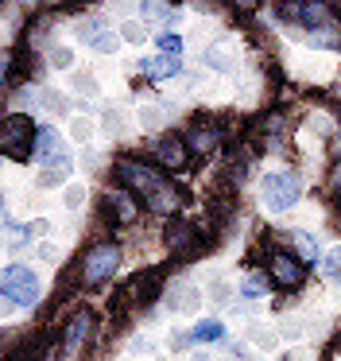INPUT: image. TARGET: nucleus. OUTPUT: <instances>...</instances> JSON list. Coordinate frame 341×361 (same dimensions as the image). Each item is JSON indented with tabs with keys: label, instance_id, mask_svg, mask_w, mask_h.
I'll return each instance as SVG.
<instances>
[{
	"label": "nucleus",
	"instance_id": "nucleus-1",
	"mask_svg": "<svg viewBox=\"0 0 341 361\" xmlns=\"http://www.w3.org/2000/svg\"><path fill=\"white\" fill-rule=\"evenodd\" d=\"M116 175H120L124 187H128L144 206H151L155 214H175L178 206H182V190H178L163 171L140 164V159H128V156H124L120 164H116Z\"/></svg>",
	"mask_w": 341,
	"mask_h": 361
},
{
	"label": "nucleus",
	"instance_id": "nucleus-2",
	"mask_svg": "<svg viewBox=\"0 0 341 361\" xmlns=\"http://www.w3.org/2000/svg\"><path fill=\"white\" fill-rule=\"evenodd\" d=\"M35 144H39V128L31 125L23 113H8V117L0 121V152H4L8 159L27 164V159L35 156Z\"/></svg>",
	"mask_w": 341,
	"mask_h": 361
},
{
	"label": "nucleus",
	"instance_id": "nucleus-3",
	"mask_svg": "<svg viewBox=\"0 0 341 361\" xmlns=\"http://www.w3.org/2000/svg\"><path fill=\"white\" fill-rule=\"evenodd\" d=\"M116 268H120V245L101 241V245H93L82 260V283L85 288H101L105 280L116 276Z\"/></svg>",
	"mask_w": 341,
	"mask_h": 361
},
{
	"label": "nucleus",
	"instance_id": "nucleus-4",
	"mask_svg": "<svg viewBox=\"0 0 341 361\" xmlns=\"http://www.w3.org/2000/svg\"><path fill=\"white\" fill-rule=\"evenodd\" d=\"M0 291L8 307H31L39 299V276L27 264H8L0 276Z\"/></svg>",
	"mask_w": 341,
	"mask_h": 361
},
{
	"label": "nucleus",
	"instance_id": "nucleus-5",
	"mask_svg": "<svg viewBox=\"0 0 341 361\" xmlns=\"http://www.w3.org/2000/svg\"><path fill=\"white\" fill-rule=\"evenodd\" d=\"M260 195H264V202H268V210L283 214V210H291V206L299 202V195H302V179H299L294 171H271L268 179H264Z\"/></svg>",
	"mask_w": 341,
	"mask_h": 361
},
{
	"label": "nucleus",
	"instance_id": "nucleus-6",
	"mask_svg": "<svg viewBox=\"0 0 341 361\" xmlns=\"http://www.w3.org/2000/svg\"><path fill=\"white\" fill-rule=\"evenodd\" d=\"M93 326H97V319H93V311H85V307L66 319V326H62V353H66L70 361L82 357V350L93 338Z\"/></svg>",
	"mask_w": 341,
	"mask_h": 361
},
{
	"label": "nucleus",
	"instance_id": "nucleus-7",
	"mask_svg": "<svg viewBox=\"0 0 341 361\" xmlns=\"http://www.w3.org/2000/svg\"><path fill=\"white\" fill-rule=\"evenodd\" d=\"M268 276H271L275 288L294 291L302 280H306V264H302L299 257H291V252H271L268 257Z\"/></svg>",
	"mask_w": 341,
	"mask_h": 361
},
{
	"label": "nucleus",
	"instance_id": "nucleus-8",
	"mask_svg": "<svg viewBox=\"0 0 341 361\" xmlns=\"http://www.w3.org/2000/svg\"><path fill=\"white\" fill-rule=\"evenodd\" d=\"M105 210L116 226H132V221H136V198H132V190H108Z\"/></svg>",
	"mask_w": 341,
	"mask_h": 361
},
{
	"label": "nucleus",
	"instance_id": "nucleus-9",
	"mask_svg": "<svg viewBox=\"0 0 341 361\" xmlns=\"http://www.w3.org/2000/svg\"><path fill=\"white\" fill-rule=\"evenodd\" d=\"M155 159H159L163 167H170V171H182L186 159H190V148H186L178 136H163V140L155 144Z\"/></svg>",
	"mask_w": 341,
	"mask_h": 361
},
{
	"label": "nucleus",
	"instance_id": "nucleus-10",
	"mask_svg": "<svg viewBox=\"0 0 341 361\" xmlns=\"http://www.w3.org/2000/svg\"><path fill=\"white\" fill-rule=\"evenodd\" d=\"M283 12H291L294 20H302V24H306V32L330 24V4H318V0H310V4H283Z\"/></svg>",
	"mask_w": 341,
	"mask_h": 361
},
{
	"label": "nucleus",
	"instance_id": "nucleus-11",
	"mask_svg": "<svg viewBox=\"0 0 341 361\" xmlns=\"http://www.w3.org/2000/svg\"><path fill=\"white\" fill-rule=\"evenodd\" d=\"M217 144H221V128L217 125H198V128H190V136H186V148L198 152V156H209Z\"/></svg>",
	"mask_w": 341,
	"mask_h": 361
},
{
	"label": "nucleus",
	"instance_id": "nucleus-12",
	"mask_svg": "<svg viewBox=\"0 0 341 361\" xmlns=\"http://www.w3.org/2000/svg\"><path fill=\"white\" fill-rule=\"evenodd\" d=\"M144 71H147V78H175V74L182 71V63H178L175 55H151L144 63Z\"/></svg>",
	"mask_w": 341,
	"mask_h": 361
},
{
	"label": "nucleus",
	"instance_id": "nucleus-13",
	"mask_svg": "<svg viewBox=\"0 0 341 361\" xmlns=\"http://www.w3.org/2000/svg\"><path fill=\"white\" fill-rule=\"evenodd\" d=\"M221 338H225V326L217 319H206L186 334V342H221Z\"/></svg>",
	"mask_w": 341,
	"mask_h": 361
},
{
	"label": "nucleus",
	"instance_id": "nucleus-14",
	"mask_svg": "<svg viewBox=\"0 0 341 361\" xmlns=\"http://www.w3.org/2000/svg\"><path fill=\"white\" fill-rule=\"evenodd\" d=\"M167 245H170V249H190V245H194V226H186V221H170V226H167Z\"/></svg>",
	"mask_w": 341,
	"mask_h": 361
},
{
	"label": "nucleus",
	"instance_id": "nucleus-15",
	"mask_svg": "<svg viewBox=\"0 0 341 361\" xmlns=\"http://www.w3.org/2000/svg\"><path fill=\"white\" fill-rule=\"evenodd\" d=\"M35 156H43L46 164H51V159H58V156H62L58 133H51V128H39V144H35Z\"/></svg>",
	"mask_w": 341,
	"mask_h": 361
},
{
	"label": "nucleus",
	"instance_id": "nucleus-16",
	"mask_svg": "<svg viewBox=\"0 0 341 361\" xmlns=\"http://www.w3.org/2000/svg\"><path fill=\"white\" fill-rule=\"evenodd\" d=\"M66 175H70V159L58 156V159H51V164L43 167V175H39V187H54V183H62Z\"/></svg>",
	"mask_w": 341,
	"mask_h": 361
},
{
	"label": "nucleus",
	"instance_id": "nucleus-17",
	"mask_svg": "<svg viewBox=\"0 0 341 361\" xmlns=\"http://www.w3.org/2000/svg\"><path fill=\"white\" fill-rule=\"evenodd\" d=\"M294 252H299V260H302L306 268L318 260V241L306 233V229H299V233H294Z\"/></svg>",
	"mask_w": 341,
	"mask_h": 361
},
{
	"label": "nucleus",
	"instance_id": "nucleus-18",
	"mask_svg": "<svg viewBox=\"0 0 341 361\" xmlns=\"http://www.w3.org/2000/svg\"><path fill=\"white\" fill-rule=\"evenodd\" d=\"M322 272H326V280L341 283V245H333V249L322 257Z\"/></svg>",
	"mask_w": 341,
	"mask_h": 361
},
{
	"label": "nucleus",
	"instance_id": "nucleus-19",
	"mask_svg": "<svg viewBox=\"0 0 341 361\" xmlns=\"http://www.w3.org/2000/svg\"><path fill=\"white\" fill-rule=\"evenodd\" d=\"M310 43H318V47H330V43H337V27L333 24H322L310 32Z\"/></svg>",
	"mask_w": 341,
	"mask_h": 361
},
{
	"label": "nucleus",
	"instance_id": "nucleus-20",
	"mask_svg": "<svg viewBox=\"0 0 341 361\" xmlns=\"http://www.w3.org/2000/svg\"><path fill=\"white\" fill-rule=\"evenodd\" d=\"M144 12L147 20H175V8H170V4H144Z\"/></svg>",
	"mask_w": 341,
	"mask_h": 361
},
{
	"label": "nucleus",
	"instance_id": "nucleus-21",
	"mask_svg": "<svg viewBox=\"0 0 341 361\" xmlns=\"http://www.w3.org/2000/svg\"><path fill=\"white\" fill-rule=\"evenodd\" d=\"M178 51H182V39H178V35H159V55H175L178 59Z\"/></svg>",
	"mask_w": 341,
	"mask_h": 361
},
{
	"label": "nucleus",
	"instance_id": "nucleus-22",
	"mask_svg": "<svg viewBox=\"0 0 341 361\" xmlns=\"http://www.w3.org/2000/svg\"><path fill=\"white\" fill-rule=\"evenodd\" d=\"M51 66H70V51H66V47H62V51L54 47V51H51Z\"/></svg>",
	"mask_w": 341,
	"mask_h": 361
},
{
	"label": "nucleus",
	"instance_id": "nucleus-23",
	"mask_svg": "<svg viewBox=\"0 0 341 361\" xmlns=\"http://www.w3.org/2000/svg\"><path fill=\"white\" fill-rule=\"evenodd\" d=\"M244 291H248L252 299H260V295H264V280H256V276H252V280L244 283Z\"/></svg>",
	"mask_w": 341,
	"mask_h": 361
},
{
	"label": "nucleus",
	"instance_id": "nucleus-24",
	"mask_svg": "<svg viewBox=\"0 0 341 361\" xmlns=\"http://www.w3.org/2000/svg\"><path fill=\"white\" fill-rule=\"evenodd\" d=\"M124 35H128V39H140L144 32H140V24H128V27H124Z\"/></svg>",
	"mask_w": 341,
	"mask_h": 361
},
{
	"label": "nucleus",
	"instance_id": "nucleus-25",
	"mask_svg": "<svg viewBox=\"0 0 341 361\" xmlns=\"http://www.w3.org/2000/svg\"><path fill=\"white\" fill-rule=\"evenodd\" d=\"M333 183L341 187V159H337V167H333Z\"/></svg>",
	"mask_w": 341,
	"mask_h": 361
}]
</instances>
